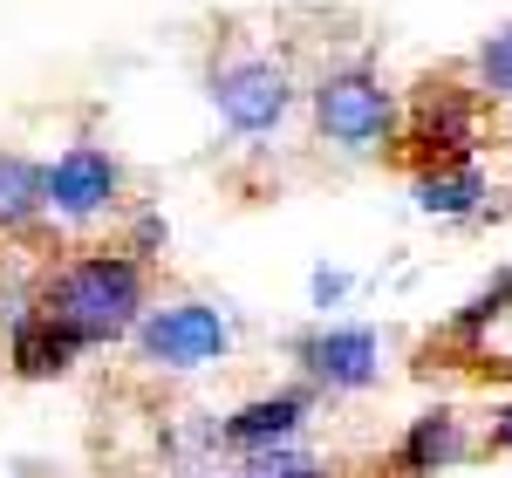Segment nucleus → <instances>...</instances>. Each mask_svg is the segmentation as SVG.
I'll use <instances>...</instances> for the list:
<instances>
[{"label": "nucleus", "mask_w": 512, "mask_h": 478, "mask_svg": "<svg viewBox=\"0 0 512 478\" xmlns=\"http://www.w3.org/2000/svg\"><path fill=\"white\" fill-rule=\"evenodd\" d=\"M144 287H151L144 253H76L41 287V315H55L82 349H96V342H117L137 328Z\"/></svg>", "instance_id": "f257e3e1"}, {"label": "nucleus", "mask_w": 512, "mask_h": 478, "mask_svg": "<svg viewBox=\"0 0 512 478\" xmlns=\"http://www.w3.org/2000/svg\"><path fill=\"white\" fill-rule=\"evenodd\" d=\"M315 130L335 151H383L396 144V96L376 69H335L315 82Z\"/></svg>", "instance_id": "f03ea898"}, {"label": "nucleus", "mask_w": 512, "mask_h": 478, "mask_svg": "<svg viewBox=\"0 0 512 478\" xmlns=\"http://www.w3.org/2000/svg\"><path fill=\"white\" fill-rule=\"evenodd\" d=\"M137 349L144 362H158V369H205V362H219L233 349V328L219 308H205V301H171V308H144L137 315Z\"/></svg>", "instance_id": "7ed1b4c3"}, {"label": "nucleus", "mask_w": 512, "mask_h": 478, "mask_svg": "<svg viewBox=\"0 0 512 478\" xmlns=\"http://www.w3.org/2000/svg\"><path fill=\"white\" fill-rule=\"evenodd\" d=\"M472 130H478L472 89H458V82H424L410 123H396V144H403V151L417 158V171H424V164L472 158Z\"/></svg>", "instance_id": "20e7f679"}, {"label": "nucleus", "mask_w": 512, "mask_h": 478, "mask_svg": "<svg viewBox=\"0 0 512 478\" xmlns=\"http://www.w3.org/2000/svg\"><path fill=\"white\" fill-rule=\"evenodd\" d=\"M212 103H219V117L246 130V137H260V130H274L287 117V103H294V82L280 62L267 55H233V62H219L212 69Z\"/></svg>", "instance_id": "39448f33"}, {"label": "nucleus", "mask_w": 512, "mask_h": 478, "mask_svg": "<svg viewBox=\"0 0 512 478\" xmlns=\"http://www.w3.org/2000/svg\"><path fill=\"white\" fill-rule=\"evenodd\" d=\"M123 192V164L103 144H69L48 164V212L62 219H103Z\"/></svg>", "instance_id": "423d86ee"}, {"label": "nucleus", "mask_w": 512, "mask_h": 478, "mask_svg": "<svg viewBox=\"0 0 512 478\" xmlns=\"http://www.w3.org/2000/svg\"><path fill=\"white\" fill-rule=\"evenodd\" d=\"M294 362L308 369L315 390H369L383 349H376L369 328H321V335H301L294 342Z\"/></svg>", "instance_id": "0eeeda50"}, {"label": "nucleus", "mask_w": 512, "mask_h": 478, "mask_svg": "<svg viewBox=\"0 0 512 478\" xmlns=\"http://www.w3.org/2000/svg\"><path fill=\"white\" fill-rule=\"evenodd\" d=\"M82 356V342L62 328L55 315H21L14 321V335H7V362H14V376H28V383H48V376H69V362Z\"/></svg>", "instance_id": "6e6552de"}, {"label": "nucleus", "mask_w": 512, "mask_h": 478, "mask_svg": "<svg viewBox=\"0 0 512 478\" xmlns=\"http://www.w3.org/2000/svg\"><path fill=\"white\" fill-rule=\"evenodd\" d=\"M458 458H465V424H458L451 410H424V417L403 431L390 472L396 478H431V472H451Z\"/></svg>", "instance_id": "1a4fd4ad"}, {"label": "nucleus", "mask_w": 512, "mask_h": 478, "mask_svg": "<svg viewBox=\"0 0 512 478\" xmlns=\"http://www.w3.org/2000/svg\"><path fill=\"white\" fill-rule=\"evenodd\" d=\"M308 424V390H274V397H253L226 417V444L233 451H267V444L294 438Z\"/></svg>", "instance_id": "9d476101"}, {"label": "nucleus", "mask_w": 512, "mask_h": 478, "mask_svg": "<svg viewBox=\"0 0 512 478\" xmlns=\"http://www.w3.org/2000/svg\"><path fill=\"white\" fill-rule=\"evenodd\" d=\"M410 199L424 205L431 219H472L478 199H485V171H478L472 158H458V164H424V171H417V185H410Z\"/></svg>", "instance_id": "9b49d317"}, {"label": "nucleus", "mask_w": 512, "mask_h": 478, "mask_svg": "<svg viewBox=\"0 0 512 478\" xmlns=\"http://www.w3.org/2000/svg\"><path fill=\"white\" fill-rule=\"evenodd\" d=\"M48 212V171L21 151H0V233H28Z\"/></svg>", "instance_id": "f8f14e48"}, {"label": "nucleus", "mask_w": 512, "mask_h": 478, "mask_svg": "<svg viewBox=\"0 0 512 478\" xmlns=\"http://www.w3.org/2000/svg\"><path fill=\"white\" fill-rule=\"evenodd\" d=\"M478 89L485 96H499V103H512V28H499V35L478 48Z\"/></svg>", "instance_id": "ddd939ff"}, {"label": "nucleus", "mask_w": 512, "mask_h": 478, "mask_svg": "<svg viewBox=\"0 0 512 478\" xmlns=\"http://www.w3.org/2000/svg\"><path fill=\"white\" fill-rule=\"evenodd\" d=\"M506 301H512V274H499V280H492V287L472 301V308L458 315V335H478L485 321H499V315H506Z\"/></svg>", "instance_id": "4468645a"}, {"label": "nucleus", "mask_w": 512, "mask_h": 478, "mask_svg": "<svg viewBox=\"0 0 512 478\" xmlns=\"http://www.w3.org/2000/svg\"><path fill=\"white\" fill-rule=\"evenodd\" d=\"M485 451H512V403L492 417V431H485Z\"/></svg>", "instance_id": "2eb2a0df"}, {"label": "nucleus", "mask_w": 512, "mask_h": 478, "mask_svg": "<svg viewBox=\"0 0 512 478\" xmlns=\"http://www.w3.org/2000/svg\"><path fill=\"white\" fill-rule=\"evenodd\" d=\"M349 294V274H315V301L328 308V301H342Z\"/></svg>", "instance_id": "dca6fc26"}, {"label": "nucleus", "mask_w": 512, "mask_h": 478, "mask_svg": "<svg viewBox=\"0 0 512 478\" xmlns=\"http://www.w3.org/2000/svg\"><path fill=\"white\" fill-rule=\"evenodd\" d=\"M274 478H335V472H321V465H287V472H274Z\"/></svg>", "instance_id": "f3484780"}]
</instances>
